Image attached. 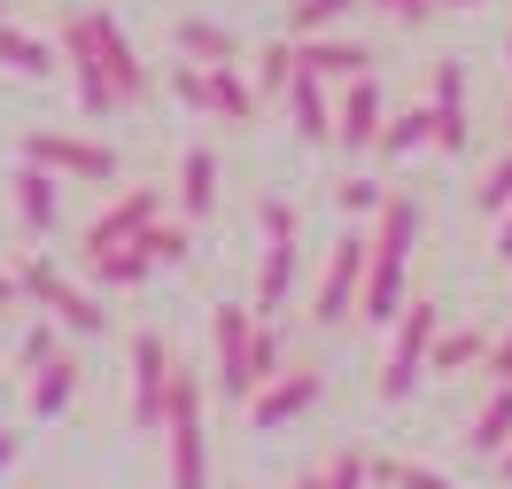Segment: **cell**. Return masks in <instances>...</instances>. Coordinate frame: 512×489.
Masks as SVG:
<instances>
[{
  "label": "cell",
  "instance_id": "obj_1",
  "mask_svg": "<svg viewBox=\"0 0 512 489\" xmlns=\"http://www.w3.org/2000/svg\"><path fill=\"white\" fill-rule=\"evenodd\" d=\"M55 39H63L70 63H101V70H109L117 94H125V109H148V101H156V70L140 63V47L125 39V24H117L109 8H70Z\"/></svg>",
  "mask_w": 512,
  "mask_h": 489
},
{
  "label": "cell",
  "instance_id": "obj_2",
  "mask_svg": "<svg viewBox=\"0 0 512 489\" xmlns=\"http://www.w3.org/2000/svg\"><path fill=\"white\" fill-rule=\"evenodd\" d=\"M443 342V303L435 295H412L404 319L388 326V365H381V404H404V396L427 381V358Z\"/></svg>",
  "mask_w": 512,
  "mask_h": 489
},
{
  "label": "cell",
  "instance_id": "obj_3",
  "mask_svg": "<svg viewBox=\"0 0 512 489\" xmlns=\"http://www.w3.org/2000/svg\"><path fill=\"white\" fill-rule=\"evenodd\" d=\"M365 272H373V241H365V233H342V241L326 249L319 288H311V326H319V334H334V326L357 319V303H365Z\"/></svg>",
  "mask_w": 512,
  "mask_h": 489
},
{
  "label": "cell",
  "instance_id": "obj_4",
  "mask_svg": "<svg viewBox=\"0 0 512 489\" xmlns=\"http://www.w3.org/2000/svg\"><path fill=\"white\" fill-rule=\"evenodd\" d=\"M16 280H24V303H39V319H55L63 334H109L101 295L78 288L70 272H55L47 257H24V264H16Z\"/></svg>",
  "mask_w": 512,
  "mask_h": 489
},
{
  "label": "cell",
  "instance_id": "obj_5",
  "mask_svg": "<svg viewBox=\"0 0 512 489\" xmlns=\"http://www.w3.org/2000/svg\"><path fill=\"white\" fill-rule=\"evenodd\" d=\"M163 443H171V489H210V435H202V381L179 365V389L163 412Z\"/></svg>",
  "mask_w": 512,
  "mask_h": 489
},
{
  "label": "cell",
  "instance_id": "obj_6",
  "mask_svg": "<svg viewBox=\"0 0 512 489\" xmlns=\"http://www.w3.org/2000/svg\"><path fill=\"white\" fill-rule=\"evenodd\" d=\"M16 156H24V163H39V171H55V179H86V187L117 179V148H109V140H86V132L32 125L24 140H16Z\"/></svg>",
  "mask_w": 512,
  "mask_h": 489
},
{
  "label": "cell",
  "instance_id": "obj_7",
  "mask_svg": "<svg viewBox=\"0 0 512 489\" xmlns=\"http://www.w3.org/2000/svg\"><path fill=\"white\" fill-rule=\"evenodd\" d=\"M163 218V187H117V195L94 210V226L78 233V257H101V249H132L140 233Z\"/></svg>",
  "mask_w": 512,
  "mask_h": 489
},
{
  "label": "cell",
  "instance_id": "obj_8",
  "mask_svg": "<svg viewBox=\"0 0 512 489\" xmlns=\"http://www.w3.org/2000/svg\"><path fill=\"white\" fill-rule=\"evenodd\" d=\"M171 389H179V358H171V342H163L156 326H140V334H132V420L163 427Z\"/></svg>",
  "mask_w": 512,
  "mask_h": 489
},
{
  "label": "cell",
  "instance_id": "obj_9",
  "mask_svg": "<svg viewBox=\"0 0 512 489\" xmlns=\"http://www.w3.org/2000/svg\"><path fill=\"white\" fill-rule=\"evenodd\" d=\"M319 396H326L319 365H288L280 381H264V389L249 396V427L256 435H280V427H295L303 412H319Z\"/></svg>",
  "mask_w": 512,
  "mask_h": 489
},
{
  "label": "cell",
  "instance_id": "obj_10",
  "mask_svg": "<svg viewBox=\"0 0 512 489\" xmlns=\"http://www.w3.org/2000/svg\"><path fill=\"white\" fill-rule=\"evenodd\" d=\"M256 311L241 303H218L210 311V358H218V396L225 404H249V342H256Z\"/></svg>",
  "mask_w": 512,
  "mask_h": 489
},
{
  "label": "cell",
  "instance_id": "obj_11",
  "mask_svg": "<svg viewBox=\"0 0 512 489\" xmlns=\"http://www.w3.org/2000/svg\"><path fill=\"white\" fill-rule=\"evenodd\" d=\"M427 109H435V156H466L474 148V109H466V63L458 55H435Z\"/></svg>",
  "mask_w": 512,
  "mask_h": 489
},
{
  "label": "cell",
  "instance_id": "obj_12",
  "mask_svg": "<svg viewBox=\"0 0 512 489\" xmlns=\"http://www.w3.org/2000/svg\"><path fill=\"white\" fill-rule=\"evenodd\" d=\"M388 94H381V78H357V86H342L334 94V148H381V132H388Z\"/></svg>",
  "mask_w": 512,
  "mask_h": 489
},
{
  "label": "cell",
  "instance_id": "obj_13",
  "mask_svg": "<svg viewBox=\"0 0 512 489\" xmlns=\"http://www.w3.org/2000/svg\"><path fill=\"white\" fill-rule=\"evenodd\" d=\"M295 63L326 86H357V78H373V47L350 32H326V39H295Z\"/></svg>",
  "mask_w": 512,
  "mask_h": 489
},
{
  "label": "cell",
  "instance_id": "obj_14",
  "mask_svg": "<svg viewBox=\"0 0 512 489\" xmlns=\"http://www.w3.org/2000/svg\"><path fill=\"white\" fill-rule=\"evenodd\" d=\"M225 179H218V148H187L179 156V187H171V210L187 218V226H202L210 210H218Z\"/></svg>",
  "mask_w": 512,
  "mask_h": 489
},
{
  "label": "cell",
  "instance_id": "obj_15",
  "mask_svg": "<svg viewBox=\"0 0 512 489\" xmlns=\"http://www.w3.org/2000/svg\"><path fill=\"white\" fill-rule=\"evenodd\" d=\"M334 94H342V86H326V78H311V70L288 86V125H295L303 148H334Z\"/></svg>",
  "mask_w": 512,
  "mask_h": 489
},
{
  "label": "cell",
  "instance_id": "obj_16",
  "mask_svg": "<svg viewBox=\"0 0 512 489\" xmlns=\"http://www.w3.org/2000/svg\"><path fill=\"white\" fill-rule=\"evenodd\" d=\"M0 70H8V78H55V70H70V55H63V39L0 24Z\"/></svg>",
  "mask_w": 512,
  "mask_h": 489
},
{
  "label": "cell",
  "instance_id": "obj_17",
  "mask_svg": "<svg viewBox=\"0 0 512 489\" xmlns=\"http://www.w3.org/2000/svg\"><path fill=\"white\" fill-rule=\"evenodd\" d=\"M8 187H16V218H24L32 233H55V226H63V179H55V171L16 163V179H8Z\"/></svg>",
  "mask_w": 512,
  "mask_h": 489
},
{
  "label": "cell",
  "instance_id": "obj_18",
  "mask_svg": "<svg viewBox=\"0 0 512 489\" xmlns=\"http://www.w3.org/2000/svg\"><path fill=\"white\" fill-rule=\"evenodd\" d=\"M419 233H427V210H419L412 195H388V210L373 218V257H388V264H412Z\"/></svg>",
  "mask_w": 512,
  "mask_h": 489
},
{
  "label": "cell",
  "instance_id": "obj_19",
  "mask_svg": "<svg viewBox=\"0 0 512 489\" xmlns=\"http://www.w3.org/2000/svg\"><path fill=\"white\" fill-rule=\"evenodd\" d=\"M466 451H474V458H489V466H497V458L512 451V389H505V381H489L481 412L466 420Z\"/></svg>",
  "mask_w": 512,
  "mask_h": 489
},
{
  "label": "cell",
  "instance_id": "obj_20",
  "mask_svg": "<svg viewBox=\"0 0 512 489\" xmlns=\"http://www.w3.org/2000/svg\"><path fill=\"white\" fill-rule=\"evenodd\" d=\"M171 47H179L187 63H241V39H233V24H218V16H179V24H171Z\"/></svg>",
  "mask_w": 512,
  "mask_h": 489
},
{
  "label": "cell",
  "instance_id": "obj_21",
  "mask_svg": "<svg viewBox=\"0 0 512 489\" xmlns=\"http://www.w3.org/2000/svg\"><path fill=\"white\" fill-rule=\"evenodd\" d=\"M295 272H303V257H295V241H264V257H256V319H272L280 303L295 295Z\"/></svg>",
  "mask_w": 512,
  "mask_h": 489
},
{
  "label": "cell",
  "instance_id": "obj_22",
  "mask_svg": "<svg viewBox=\"0 0 512 489\" xmlns=\"http://www.w3.org/2000/svg\"><path fill=\"white\" fill-rule=\"evenodd\" d=\"M256 109H264V94H256V78L241 63H210V117H225V125H256Z\"/></svg>",
  "mask_w": 512,
  "mask_h": 489
},
{
  "label": "cell",
  "instance_id": "obj_23",
  "mask_svg": "<svg viewBox=\"0 0 512 489\" xmlns=\"http://www.w3.org/2000/svg\"><path fill=\"white\" fill-rule=\"evenodd\" d=\"M404 272H412V264L373 257V272H365V303H357V319H365V326H396V319H404Z\"/></svg>",
  "mask_w": 512,
  "mask_h": 489
},
{
  "label": "cell",
  "instance_id": "obj_24",
  "mask_svg": "<svg viewBox=\"0 0 512 489\" xmlns=\"http://www.w3.org/2000/svg\"><path fill=\"white\" fill-rule=\"evenodd\" d=\"M365 0H295L288 8V32L280 39H326V32H350V16Z\"/></svg>",
  "mask_w": 512,
  "mask_h": 489
},
{
  "label": "cell",
  "instance_id": "obj_25",
  "mask_svg": "<svg viewBox=\"0 0 512 489\" xmlns=\"http://www.w3.org/2000/svg\"><path fill=\"white\" fill-rule=\"evenodd\" d=\"M249 63H256L249 78H256V94H264V101H288V86L303 78V63H295V39H264Z\"/></svg>",
  "mask_w": 512,
  "mask_h": 489
},
{
  "label": "cell",
  "instance_id": "obj_26",
  "mask_svg": "<svg viewBox=\"0 0 512 489\" xmlns=\"http://www.w3.org/2000/svg\"><path fill=\"white\" fill-rule=\"evenodd\" d=\"M419 148H435V109H427V101L396 109V117H388V132H381V156H388V163L419 156Z\"/></svg>",
  "mask_w": 512,
  "mask_h": 489
},
{
  "label": "cell",
  "instance_id": "obj_27",
  "mask_svg": "<svg viewBox=\"0 0 512 489\" xmlns=\"http://www.w3.org/2000/svg\"><path fill=\"white\" fill-rule=\"evenodd\" d=\"M489 334L481 326H443V342H435V358H427V373H466V365H489Z\"/></svg>",
  "mask_w": 512,
  "mask_h": 489
},
{
  "label": "cell",
  "instance_id": "obj_28",
  "mask_svg": "<svg viewBox=\"0 0 512 489\" xmlns=\"http://www.w3.org/2000/svg\"><path fill=\"white\" fill-rule=\"evenodd\" d=\"M70 404H78V358L47 365V373H32V420H63Z\"/></svg>",
  "mask_w": 512,
  "mask_h": 489
},
{
  "label": "cell",
  "instance_id": "obj_29",
  "mask_svg": "<svg viewBox=\"0 0 512 489\" xmlns=\"http://www.w3.org/2000/svg\"><path fill=\"white\" fill-rule=\"evenodd\" d=\"M140 257L156 264V272H179V264L194 257V226L187 218H156V226L140 233Z\"/></svg>",
  "mask_w": 512,
  "mask_h": 489
},
{
  "label": "cell",
  "instance_id": "obj_30",
  "mask_svg": "<svg viewBox=\"0 0 512 489\" xmlns=\"http://www.w3.org/2000/svg\"><path fill=\"white\" fill-rule=\"evenodd\" d=\"M148 272H156V264L140 257V241H132V249H101V257H86V280H94V288H148Z\"/></svg>",
  "mask_w": 512,
  "mask_h": 489
},
{
  "label": "cell",
  "instance_id": "obj_31",
  "mask_svg": "<svg viewBox=\"0 0 512 489\" xmlns=\"http://www.w3.org/2000/svg\"><path fill=\"white\" fill-rule=\"evenodd\" d=\"M334 210H342V218H381L388 187H381V179H365V171H342V179H334Z\"/></svg>",
  "mask_w": 512,
  "mask_h": 489
},
{
  "label": "cell",
  "instance_id": "obj_32",
  "mask_svg": "<svg viewBox=\"0 0 512 489\" xmlns=\"http://www.w3.org/2000/svg\"><path fill=\"white\" fill-rule=\"evenodd\" d=\"M70 78H78V109H86V117H117V109H125L117 78H109L101 63H70Z\"/></svg>",
  "mask_w": 512,
  "mask_h": 489
},
{
  "label": "cell",
  "instance_id": "obj_33",
  "mask_svg": "<svg viewBox=\"0 0 512 489\" xmlns=\"http://www.w3.org/2000/svg\"><path fill=\"white\" fill-rule=\"evenodd\" d=\"M47 365H63V326L32 319L24 326V373H47Z\"/></svg>",
  "mask_w": 512,
  "mask_h": 489
},
{
  "label": "cell",
  "instance_id": "obj_34",
  "mask_svg": "<svg viewBox=\"0 0 512 489\" xmlns=\"http://www.w3.org/2000/svg\"><path fill=\"white\" fill-rule=\"evenodd\" d=\"M474 210H481V218H505V210H512V156L489 163V179L474 187Z\"/></svg>",
  "mask_w": 512,
  "mask_h": 489
},
{
  "label": "cell",
  "instance_id": "obj_35",
  "mask_svg": "<svg viewBox=\"0 0 512 489\" xmlns=\"http://www.w3.org/2000/svg\"><path fill=\"white\" fill-rule=\"evenodd\" d=\"M319 482H326V489H365V482H373V458L350 443V451H334V458L319 466Z\"/></svg>",
  "mask_w": 512,
  "mask_h": 489
},
{
  "label": "cell",
  "instance_id": "obj_36",
  "mask_svg": "<svg viewBox=\"0 0 512 489\" xmlns=\"http://www.w3.org/2000/svg\"><path fill=\"white\" fill-rule=\"evenodd\" d=\"M256 226H264V241H295V233H303V218H295L288 195H256Z\"/></svg>",
  "mask_w": 512,
  "mask_h": 489
},
{
  "label": "cell",
  "instance_id": "obj_37",
  "mask_svg": "<svg viewBox=\"0 0 512 489\" xmlns=\"http://www.w3.org/2000/svg\"><path fill=\"white\" fill-rule=\"evenodd\" d=\"M171 94L210 117V63H171Z\"/></svg>",
  "mask_w": 512,
  "mask_h": 489
},
{
  "label": "cell",
  "instance_id": "obj_38",
  "mask_svg": "<svg viewBox=\"0 0 512 489\" xmlns=\"http://www.w3.org/2000/svg\"><path fill=\"white\" fill-rule=\"evenodd\" d=\"M388 489H458L450 474H435V466H412V458H396V466H381Z\"/></svg>",
  "mask_w": 512,
  "mask_h": 489
},
{
  "label": "cell",
  "instance_id": "obj_39",
  "mask_svg": "<svg viewBox=\"0 0 512 489\" xmlns=\"http://www.w3.org/2000/svg\"><path fill=\"white\" fill-rule=\"evenodd\" d=\"M365 8H373V16H388V24H404V32H412V24H427V16L443 8V0H365Z\"/></svg>",
  "mask_w": 512,
  "mask_h": 489
},
{
  "label": "cell",
  "instance_id": "obj_40",
  "mask_svg": "<svg viewBox=\"0 0 512 489\" xmlns=\"http://www.w3.org/2000/svg\"><path fill=\"white\" fill-rule=\"evenodd\" d=\"M481 373H489V381H505V389H512V326L497 334V350H489V365H481Z\"/></svg>",
  "mask_w": 512,
  "mask_h": 489
},
{
  "label": "cell",
  "instance_id": "obj_41",
  "mask_svg": "<svg viewBox=\"0 0 512 489\" xmlns=\"http://www.w3.org/2000/svg\"><path fill=\"white\" fill-rule=\"evenodd\" d=\"M24 303V280H16V264H0V311H16Z\"/></svg>",
  "mask_w": 512,
  "mask_h": 489
},
{
  "label": "cell",
  "instance_id": "obj_42",
  "mask_svg": "<svg viewBox=\"0 0 512 489\" xmlns=\"http://www.w3.org/2000/svg\"><path fill=\"white\" fill-rule=\"evenodd\" d=\"M16 458H24V435H16V427H0V474H8Z\"/></svg>",
  "mask_w": 512,
  "mask_h": 489
},
{
  "label": "cell",
  "instance_id": "obj_43",
  "mask_svg": "<svg viewBox=\"0 0 512 489\" xmlns=\"http://www.w3.org/2000/svg\"><path fill=\"white\" fill-rule=\"evenodd\" d=\"M450 16H474V8H489V0H443Z\"/></svg>",
  "mask_w": 512,
  "mask_h": 489
},
{
  "label": "cell",
  "instance_id": "obj_44",
  "mask_svg": "<svg viewBox=\"0 0 512 489\" xmlns=\"http://www.w3.org/2000/svg\"><path fill=\"white\" fill-rule=\"evenodd\" d=\"M497 474H505V482H512V451H505V458H497Z\"/></svg>",
  "mask_w": 512,
  "mask_h": 489
},
{
  "label": "cell",
  "instance_id": "obj_45",
  "mask_svg": "<svg viewBox=\"0 0 512 489\" xmlns=\"http://www.w3.org/2000/svg\"><path fill=\"white\" fill-rule=\"evenodd\" d=\"M295 489H326V482H319V474H303V482H295Z\"/></svg>",
  "mask_w": 512,
  "mask_h": 489
},
{
  "label": "cell",
  "instance_id": "obj_46",
  "mask_svg": "<svg viewBox=\"0 0 512 489\" xmlns=\"http://www.w3.org/2000/svg\"><path fill=\"white\" fill-rule=\"evenodd\" d=\"M0 24H8V0H0Z\"/></svg>",
  "mask_w": 512,
  "mask_h": 489
},
{
  "label": "cell",
  "instance_id": "obj_47",
  "mask_svg": "<svg viewBox=\"0 0 512 489\" xmlns=\"http://www.w3.org/2000/svg\"><path fill=\"white\" fill-rule=\"evenodd\" d=\"M505 63H512V39H505Z\"/></svg>",
  "mask_w": 512,
  "mask_h": 489
}]
</instances>
